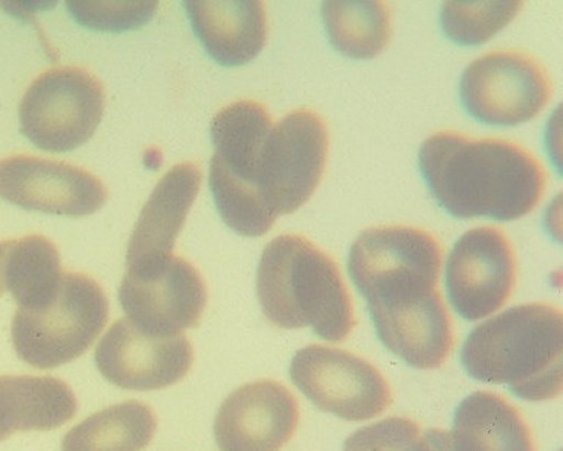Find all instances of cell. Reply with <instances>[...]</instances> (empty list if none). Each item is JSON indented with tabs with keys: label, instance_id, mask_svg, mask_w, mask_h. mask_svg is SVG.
Masks as SVG:
<instances>
[{
	"label": "cell",
	"instance_id": "cell-6",
	"mask_svg": "<svg viewBox=\"0 0 563 451\" xmlns=\"http://www.w3.org/2000/svg\"><path fill=\"white\" fill-rule=\"evenodd\" d=\"M109 321V299L93 278L64 273L52 301L34 310L18 309L11 339L19 359L51 371L86 354Z\"/></svg>",
	"mask_w": 563,
	"mask_h": 451
},
{
	"label": "cell",
	"instance_id": "cell-10",
	"mask_svg": "<svg viewBox=\"0 0 563 451\" xmlns=\"http://www.w3.org/2000/svg\"><path fill=\"white\" fill-rule=\"evenodd\" d=\"M290 378L320 411L346 421L372 420L393 402L384 375L368 361L340 348H302L291 360Z\"/></svg>",
	"mask_w": 563,
	"mask_h": 451
},
{
	"label": "cell",
	"instance_id": "cell-3",
	"mask_svg": "<svg viewBox=\"0 0 563 451\" xmlns=\"http://www.w3.org/2000/svg\"><path fill=\"white\" fill-rule=\"evenodd\" d=\"M562 311L549 302L511 307L474 328L463 344L471 378L507 385L530 402L554 399L563 383Z\"/></svg>",
	"mask_w": 563,
	"mask_h": 451
},
{
	"label": "cell",
	"instance_id": "cell-15",
	"mask_svg": "<svg viewBox=\"0 0 563 451\" xmlns=\"http://www.w3.org/2000/svg\"><path fill=\"white\" fill-rule=\"evenodd\" d=\"M299 425V405L285 385L256 381L223 402L213 435L221 451H279Z\"/></svg>",
	"mask_w": 563,
	"mask_h": 451
},
{
	"label": "cell",
	"instance_id": "cell-17",
	"mask_svg": "<svg viewBox=\"0 0 563 451\" xmlns=\"http://www.w3.org/2000/svg\"><path fill=\"white\" fill-rule=\"evenodd\" d=\"M184 7L197 38L218 64L240 67L265 47L268 22L263 2L188 0Z\"/></svg>",
	"mask_w": 563,
	"mask_h": 451
},
{
	"label": "cell",
	"instance_id": "cell-8",
	"mask_svg": "<svg viewBox=\"0 0 563 451\" xmlns=\"http://www.w3.org/2000/svg\"><path fill=\"white\" fill-rule=\"evenodd\" d=\"M328 147L327 124L312 110H294L274 124L263 147L258 193L277 219L311 198L322 180Z\"/></svg>",
	"mask_w": 563,
	"mask_h": 451
},
{
	"label": "cell",
	"instance_id": "cell-24",
	"mask_svg": "<svg viewBox=\"0 0 563 451\" xmlns=\"http://www.w3.org/2000/svg\"><path fill=\"white\" fill-rule=\"evenodd\" d=\"M68 11L78 23L97 31H133L150 23L154 18L156 2H71Z\"/></svg>",
	"mask_w": 563,
	"mask_h": 451
},
{
	"label": "cell",
	"instance_id": "cell-2",
	"mask_svg": "<svg viewBox=\"0 0 563 451\" xmlns=\"http://www.w3.org/2000/svg\"><path fill=\"white\" fill-rule=\"evenodd\" d=\"M431 195L460 220H519L540 205L547 176L536 155L503 139L439 131L419 150Z\"/></svg>",
	"mask_w": 563,
	"mask_h": 451
},
{
	"label": "cell",
	"instance_id": "cell-9",
	"mask_svg": "<svg viewBox=\"0 0 563 451\" xmlns=\"http://www.w3.org/2000/svg\"><path fill=\"white\" fill-rule=\"evenodd\" d=\"M119 302L126 319L140 330L170 338L199 326L208 306V289L190 262L172 254L126 266Z\"/></svg>",
	"mask_w": 563,
	"mask_h": 451
},
{
	"label": "cell",
	"instance_id": "cell-20",
	"mask_svg": "<svg viewBox=\"0 0 563 451\" xmlns=\"http://www.w3.org/2000/svg\"><path fill=\"white\" fill-rule=\"evenodd\" d=\"M62 276L59 252L47 238L0 241V297L10 294L19 309L34 310L52 301Z\"/></svg>",
	"mask_w": 563,
	"mask_h": 451
},
{
	"label": "cell",
	"instance_id": "cell-22",
	"mask_svg": "<svg viewBox=\"0 0 563 451\" xmlns=\"http://www.w3.org/2000/svg\"><path fill=\"white\" fill-rule=\"evenodd\" d=\"M323 23L335 51L353 59H372L389 43L388 7L377 0H331L322 6Z\"/></svg>",
	"mask_w": 563,
	"mask_h": 451
},
{
	"label": "cell",
	"instance_id": "cell-4",
	"mask_svg": "<svg viewBox=\"0 0 563 451\" xmlns=\"http://www.w3.org/2000/svg\"><path fill=\"white\" fill-rule=\"evenodd\" d=\"M263 314L285 330L310 327L327 342H343L356 327L351 293L330 254L307 238L282 235L263 250L257 270Z\"/></svg>",
	"mask_w": 563,
	"mask_h": 451
},
{
	"label": "cell",
	"instance_id": "cell-5",
	"mask_svg": "<svg viewBox=\"0 0 563 451\" xmlns=\"http://www.w3.org/2000/svg\"><path fill=\"white\" fill-rule=\"evenodd\" d=\"M273 127L265 106L252 100L233 102L212 119L209 186L221 219L240 235H265L277 221L258 193L263 147Z\"/></svg>",
	"mask_w": 563,
	"mask_h": 451
},
{
	"label": "cell",
	"instance_id": "cell-16",
	"mask_svg": "<svg viewBox=\"0 0 563 451\" xmlns=\"http://www.w3.org/2000/svg\"><path fill=\"white\" fill-rule=\"evenodd\" d=\"M200 184L201 172L192 163L178 164L159 179L131 233L126 266L174 254L176 240L199 195Z\"/></svg>",
	"mask_w": 563,
	"mask_h": 451
},
{
	"label": "cell",
	"instance_id": "cell-11",
	"mask_svg": "<svg viewBox=\"0 0 563 451\" xmlns=\"http://www.w3.org/2000/svg\"><path fill=\"white\" fill-rule=\"evenodd\" d=\"M550 97L549 74L520 52L487 53L468 65L460 81L463 108L487 125L525 124L541 113Z\"/></svg>",
	"mask_w": 563,
	"mask_h": 451
},
{
	"label": "cell",
	"instance_id": "cell-25",
	"mask_svg": "<svg viewBox=\"0 0 563 451\" xmlns=\"http://www.w3.org/2000/svg\"><path fill=\"white\" fill-rule=\"evenodd\" d=\"M421 429L405 417H389L355 433L344 442L343 451H412Z\"/></svg>",
	"mask_w": 563,
	"mask_h": 451
},
{
	"label": "cell",
	"instance_id": "cell-21",
	"mask_svg": "<svg viewBox=\"0 0 563 451\" xmlns=\"http://www.w3.org/2000/svg\"><path fill=\"white\" fill-rule=\"evenodd\" d=\"M155 413L139 400L109 406L74 426L62 451H143L156 432Z\"/></svg>",
	"mask_w": 563,
	"mask_h": 451
},
{
	"label": "cell",
	"instance_id": "cell-13",
	"mask_svg": "<svg viewBox=\"0 0 563 451\" xmlns=\"http://www.w3.org/2000/svg\"><path fill=\"white\" fill-rule=\"evenodd\" d=\"M195 360L184 334L154 336L130 319L114 322L98 343L96 364L109 383L133 392L172 387L188 375Z\"/></svg>",
	"mask_w": 563,
	"mask_h": 451
},
{
	"label": "cell",
	"instance_id": "cell-14",
	"mask_svg": "<svg viewBox=\"0 0 563 451\" xmlns=\"http://www.w3.org/2000/svg\"><path fill=\"white\" fill-rule=\"evenodd\" d=\"M0 198L27 211L85 217L106 204L107 188L96 175L73 164L11 155L0 160Z\"/></svg>",
	"mask_w": 563,
	"mask_h": 451
},
{
	"label": "cell",
	"instance_id": "cell-18",
	"mask_svg": "<svg viewBox=\"0 0 563 451\" xmlns=\"http://www.w3.org/2000/svg\"><path fill=\"white\" fill-rule=\"evenodd\" d=\"M76 414L77 397L64 381L0 375V442L18 432L60 428Z\"/></svg>",
	"mask_w": 563,
	"mask_h": 451
},
{
	"label": "cell",
	"instance_id": "cell-19",
	"mask_svg": "<svg viewBox=\"0 0 563 451\" xmlns=\"http://www.w3.org/2000/svg\"><path fill=\"white\" fill-rule=\"evenodd\" d=\"M450 433L452 451H537L519 409L492 392L467 396L455 411Z\"/></svg>",
	"mask_w": 563,
	"mask_h": 451
},
{
	"label": "cell",
	"instance_id": "cell-1",
	"mask_svg": "<svg viewBox=\"0 0 563 451\" xmlns=\"http://www.w3.org/2000/svg\"><path fill=\"white\" fill-rule=\"evenodd\" d=\"M443 250L412 226H377L356 238L349 276L363 295L380 342L410 367H442L454 350L450 310L439 290Z\"/></svg>",
	"mask_w": 563,
	"mask_h": 451
},
{
	"label": "cell",
	"instance_id": "cell-23",
	"mask_svg": "<svg viewBox=\"0 0 563 451\" xmlns=\"http://www.w3.org/2000/svg\"><path fill=\"white\" fill-rule=\"evenodd\" d=\"M523 2H445L442 28L448 38L460 45H479L516 19Z\"/></svg>",
	"mask_w": 563,
	"mask_h": 451
},
{
	"label": "cell",
	"instance_id": "cell-26",
	"mask_svg": "<svg viewBox=\"0 0 563 451\" xmlns=\"http://www.w3.org/2000/svg\"><path fill=\"white\" fill-rule=\"evenodd\" d=\"M412 451H452L451 433L441 429H429L419 437Z\"/></svg>",
	"mask_w": 563,
	"mask_h": 451
},
{
	"label": "cell",
	"instance_id": "cell-12",
	"mask_svg": "<svg viewBox=\"0 0 563 451\" xmlns=\"http://www.w3.org/2000/svg\"><path fill=\"white\" fill-rule=\"evenodd\" d=\"M517 260L509 238L493 226L471 229L452 248L445 286L452 307L467 321L503 309L516 288Z\"/></svg>",
	"mask_w": 563,
	"mask_h": 451
},
{
	"label": "cell",
	"instance_id": "cell-7",
	"mask_svg": "<svg viewBox=\"0 0 563 451\" xmlns=\"http://www.w3.org/2000/svg\"><path fill=\"white\" fill-rule=\"evenodd\" d=\"M104 88L78 67L52 68L29 86L20 102V129L48 153H69L96 134L104 114Z\"/></svg>",
	"mask_w": 563,
	"mask_h": 451
}]
</instances>
